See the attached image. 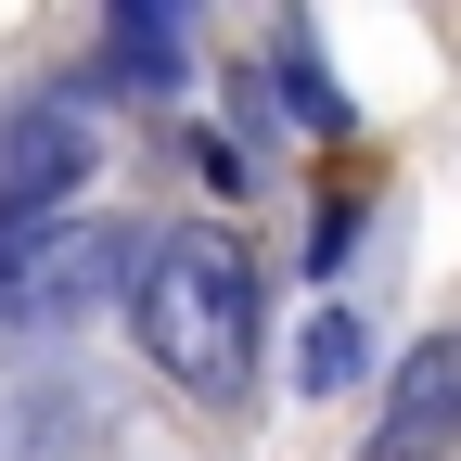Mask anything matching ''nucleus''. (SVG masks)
<instances>
[{"label":"nucleus","instance_id":"obj_2","mask_svg":"<svg viewBox=\"0 0 461 461\" xmlns=\"http://www.w3.org/2000/svg\"><path fill=\"white\" fill-rule=\"evenodd\" d=\"M461 448V333H423L384 384V423H372V461H448Z\"/></svg>","mask_w":461,"mask_h":461},{"label":"nucleus","instance_id":"obj_4","mask_svg":"<svg viewBox=\"0 0 461 461\" xmlns=\"http://www.w3.org/2000/svg\"><path fill=\"white\" fill-rule=\"evenodd\" d=\"M295 372H308V397H333L346 372H359V308H321V321H308V359H295Z\"/></svg>","mask_w":461,"mask_h":461},{"label":"nucleus","instance_id":"obj_3","mask_svg":"<svg viewBox=\"0 0 461 461\" xmlns=\"http://www.w3.org/2000/svg\"><path fill=\"white\" fill-rule=\"evenodd\" d=\"M77 167H90V115L77 103H26L14 141H0V218H65Z\"/></svg>","mask_w":461,"mask_h":461},{"label":"nucleus","instance_id":"obj_6","mask_svg":"<svg viewBox=\"0 0 461 461\" xmlns=\"http://www.w3.org/2000/svg\"><path fill=\"white\" fill-rule=\"evenodd\" d=\"M115 65H141V77H167V65H180V39H167V14H129V26H115Z\"/></svg>","mask_w":461,"mask_h":461},{"label":"nucleus","instance_id":"obj_1","mask_svg":"<svg viewBox=\"0 0 461 461\" xmlns=\"http://www.w3.org/2000/svg\"><path fill=\"white\" fill-rule=\"evenodd\" d=\"M129 333H141V359L180 397L244 411V384H257V257L230 244L218 218L154 230L141 269H129Z\"/></svg>","mask_w":461,"mask_h":461},{"label":"nucleus","instance_id":"obj_5","mask_svg":"<svg viewBox=\"0 0 461 461\" xmlns=\"http://www.w3.org/2000/svg\"><path fill=\"white\" fill-rule=\"evenodd\" d=\"M282 90H295V115H308V129H346V103H333V77L308 65V39H282Z\"/></svg>","mask_w":461,"mask_h":461}]
</instances>
